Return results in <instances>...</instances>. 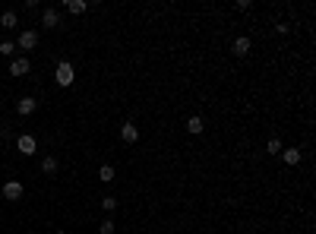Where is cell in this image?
I'll use <instances>...</instances> for the list:
<instances>
[{
  "mask_svg": "<svg viewBox=\"0 0 316 234\" xmlns=\"http://www.w3.org/2000/svg\"><path fill=\"white\" fill-rule=\"evenodd\" d=\"M98 180H102V184H111L114 180V168L111 165H102V168H98Z\"/></svg>",
  "mask_w": 316,
  "mask_h": 234,
  "instance_id": "9a60e30c",
  "label": "cell"
},
{
  "mask_svg": "<svg viewBox=\"0 0 316 234\" xmlns=\"http://www.w3.org/2000/svg\"><path fill=\"white\" fill-rule=\"evenodd\" d=\"M42 25H44V29H57V25H60V13L48 6V10L42 13Z\"/></svg>",
  "mask_w": 316,
  "mask_h": 234,
  "instance_id": "ba28073f",
  "label": "cell"
},
{
  "mask_svg": "<svg viewBox=\"0 0 316 234\" xmlns=\"http://www.w3.org/2000/svg\"><path fill=\"white\" fill-rule=\"evenodd\" d=\"M114 228H117V225H114V218H105V222L98 225V234H114Z\"/></svg>",
  "mask_w": 316,
  "mask_h": 234,
  "instance_id": "ac0fdd59",
  "label": "cell"
},
{
  "mask_svg": "<svg viewBox=\"0 0 316 234\" xmlns=\"http://www.w3.org/2000/svg\"><path fill=\"white\" fill-rule=\"evenodd\" d=\"M19 196H22V184H19V180H6V184H3V199L16 203Z\"/></svg>",
  "mask_w": 316,
  "mask_h": 234,
  "instance_id": "5b68a950",
  "label": "cell"
},
{
  "mask_svg": "<svg viewBox=\"0 0 316 234\" xmlns=\"http://www.w3.org/2000/svg\"><path fill=\"white\" fill-rule=\"evenodd\" d=\"M63 10H70L73 16H83V13L89 10V3H85V0H63Z\"/></svg>",
  "mask_w": 316,
  "mask_h": 234,
  "instance_id": "9c48e42d",
  "label": "cell"
},
{
  "mask_svg": "<svg viewBox=\"0 0 316 234\" xmlns=\"http://www.w3.org/2000/svg\"><path fill=\"white\" fill-rule=\"evenodd\" d=\"M54 79H57V85H60V89L73 85V79H76V73H73V64L60 60V64H57V70H54Z\"/></svg>",
  "mask_w": 316,
  "mask_h": 234,
  "instance_id": "6da1fadb",
  "label": "cell"
},
{
  "mask_svg": "<svg viewBox=\"0 0 316 234\" xmlns=\"http://www.w3.org/2000/svg\"><path fill=\"white\" fill-rule=\"evenodd\" d=\"M29 70H32V64L25 57H13L10 60V76H25Z\"/></svg>",
  "mask_w": 316,
  "mask_h": 234,
  "instance_id": "8992f818",
  "label": "cell"
},
{
  "mask_svg": "<svg viewBox=\"0 0 316 234\" xmlns=\"http://www.w3.org/2000/svg\"><path fill=\"white\" fill-rule=\"evenodd\" d=\"M38 44V32L35 29H25V32H19V42H16V48H22V51H32Z\"/></svg>",
  "mask_w": 316,
  "mask_h": 234,
  "instance_id": "3957f363",
  "label": "cell"
},
{
  "mask_svg": "<svg viewBox=\"0 0 316 234\" xmlns=\"http://www.w3.org/2000/svg\"><path fill=\"white\" fill-rule=\"evenodd\" d=\"M35 108H38V102L32 95H25V98H19L16 102V111H19V117H29V114H35Z\"/></svg>",
  "mask_w": 316,
  "mask_h": 234,
  "instance_id": "277c9868",
  "label": "cell"
},
{
  "mask_svg": "<svg viewBox=\"0 0 316 234\" xmlns=\"http://www.w3.org/2000/svg\"><path fill=\"white\" fill-rule=\"evenodd\" d=\"M206 130V124H203V117L199 114H193L190 120H187V133H193V136H199V133Z\"/></svg>",
  "mask_w": 316,
  "mask_h": 234,
  "instance_id": "7c38bea8",
  "label": "cell"
},
{
  "mask_svg": "<svg viewBox=\"0 0 316 234\" xmlns=\"http://www.w3.org/2000/svg\"><path fill=\"white\" fill-rule=\"evenodd\" d=\"M42 174H48V177L57 174V158H54V155H44L42 158Z\"/></svg>",
  "mask_w": 316,
  "mask_h": 234,
  "instance_id": "4fadbf2b",
  "label": "cell"
},
{
  "mask_svg": "<svg viewBox=\"0 0 316 234\" xmlns=\"http://www.w3.org/2000/svg\"><path fill=\"white\" fill-rule=\"evenodd\" d=\"M250 48H253V44H250V38H247V35L234 38V54H237V57H247V54H250Z\"/></svg>",
  "mask_w": 316,
  "mask_h": 234,
  "instance_id": "30bf717a",
  "label": "cell"
},
{
  "mask_svg": "<svg viewBox=\"0 0 316 234\" xmlns=\"http://www.w3.org/2000/svg\"><path fill=\"white\" fill-rule=\"evenodd\" d=\"M16 149H19V155H35V149H38L35 136H29V133H22V136L16 139Z\"/></svg>",
  "mask_w": 316,
  "mask_h": 234,
  "instance_id": "7a4b0ae2",
  "label": "cell"
},
{
  "mask_svg": "<svg viewBox=\"0 0 316 234\" xmlns=\"http://www.w3.org/2000/svg\"><path fill=\"white\" fill-rule=\"evenodd\" d=\"M0 54L13 57V54H16V42H0Z\"/></svg>",
  "mask_w": 316,
  "mask_h": 234,
  "instance_id": "e0dca14e",
  "label": "cell"
},
{
  "mask_svg": "<svg viewBox=\"0 0 316 234\" xmlns=\"http://www.w3.org/2000/svg\"><path fill=\"white\" fill-rule=\"evenodd\" d=\"M275 32H278V35H288V32H291V25H288V22H278V25H275Z\"/></svg>",
  "mask_w": 316,
  "mask_h": 234,
  "instance_id": "44dd1931",
  "label": "cell"
},
{
  "mask_svg": "<svg viewBox=\"0 0 316 234\" xmlns=\"http://www.w3.org/2000/svg\"><path fill=\"white\" fill-rule=\"evenodd\" d=\"M120 139H124L126 146H133V143H136V139H139L136 124H124V127H120Z\"/></svg>",
  "mask_w": 316,
  "mask_h": 234,
  "instance_id": "52a82bcc",
  "label": "cell"
},
{
  "mask_svg": "<svg viewBox=\"0 0 316 234\" xmlns=\"http://www.w3.org/2000/svg\"><path fill=\"white\" fill-rule=\"evenodd\" d=\"M102 209L105 212H114V209H117V196H105L102 199Z\"/></svg>",
  "mask_w": 316,
  "mask_h": 234,
  "instance_id": "d6986e66",
  "label": "cell"
},
{
  "mask_svg": "<svg viewBox=\"0 0 316 234\" xmlns=\"http://www.w3.org/2000/svg\"><path fill=\"white\" fill-rule=\"evenodd\" d=\"M57 234H66V231H57Z\"/></svg>",
  "mask_w": 316,
  "mask_h": 234,
  "instance_id": "7402d4cb",
  "label": "cell"
},
{
  "mask_svg": "<svg viewBox=\"0 0 316 234\" xmlns=\"http://www.w3.org/2000/svg\"><path fill=\"white\" fill-rule=\"evenodd\" d=\"M234 10H240V13L253 10V0H237V3H234Z\"/></svg>",
  "mask_w": 316,
  "mask_h": 234,
  "instance_id": "ffe728a7",
  "label": "cell"
},
{
  "mask_svg": "<svg viewBox=\"0 0 316 234\" xmlns=\"http://www.w3.org/2000/svg\"><path fill=\"white\" fill-rule=\"evenodd\" d=\"M281 149H285V146H281V139H269V143H266V152H269V155H281Z\"/></svg>",
  "mask_w": 316,
  "mask_h": 234,
  "instance_id": "2e32d148",
  "label": "cell"
},
{
  "mask_svg": "<svg viewBox=\"0 0 316 234\" xmlns=\"http://www.w3.org/2000/svg\"><path fill=\"white\" fill-rule=\"evenodd\" d=\"M281 158H285V165H300V158H304V152L300 149H281Z\"/></svg>",
  "mask_w": 316,
  "mask_h": 234,
  "instance_id": "8fae6325",
  "label": "cell"
},
{
  "mask_svg": "<svg viewBox=\"0 0 316 234\" xmlns=\"http://www.w3.org/2000/svg\"><path fill=\"white\" fill-rule=\"evenodd\" d=\"M0 25H3V29H16V25H19V16L13 10H6L3 16H0Z\"/></svg>",
  "mask_w": 316,
  "mask_h": 234,
  "instance_id": "5bb4252c",
  "label": "cell"
}]
</instances>
